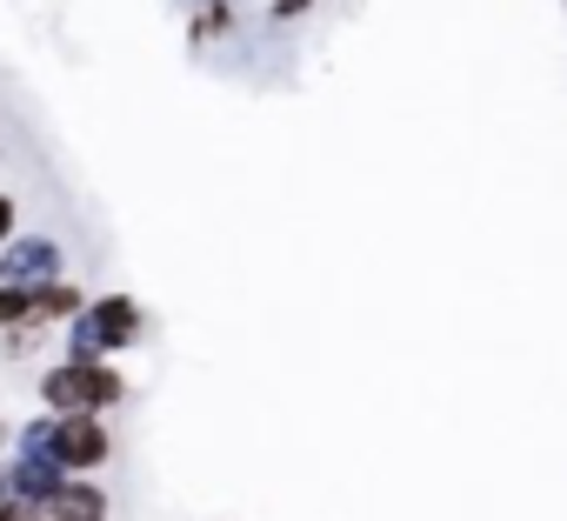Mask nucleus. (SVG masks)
Returning a JSON list of instances; mask_svg holds the SVG:
<instances>
[{"mask_svg": "<svg viewBox=\"0 0 567 521\" xmlns=\"http://www.w3.org/2000/svg\"><path fill=\"white\" fill-rule=\"evenodd\" d=\"M41 395H48L54 415H101V408L121 401V375H114L107 361H61V368L41 381Z\"/></svg>", "mask_w": 567, "mask_h": 521, "instance_id": "f257e3e1", "label": "nucleus"}, {"mask_svg": "<svg viewBox=\"0 0 567 521\" xmlns=\"http://www.w3.org/2000/svg\"><path fill=\"white\" fill-rule=\"evenodd\" d=\"M41 454L68 474H81V468H101L107 454H114V441H107V428H101V415H61L54 428H48V441H41Z\"/></svg>", "mask_w": 567, "mask_h": 521, "instance_id": "f03ea898", "label": "nucleus"}, {"mask_svg": "<svg viewBox=\"0 0 567 521\" xmlns=\"http://www.w3.org/2000/svg\"><path fill=\"white\" fill-rule=\"evenodd\" d=\"M34 315V288L28 282H0V328H21Z\"/></svg>", "mask_w": 567, "mask_h": 521, "instance_id": "7ed1b4c3", "label": "nucleus"}, {"mask_svg": "<svg viewBox=\"0 0 567 521\" xmlns=\"http://www.w3.org/2000/svg\"><path fill=\"white\" fill-rule=\"evenodd\" d=\"M81 308V288H68V282H41L34 288V321L41 315H74Z\"/></svg>", "mask_w": 567, "mask_h": 521, "instance_id": "20e7f679", "label": "nucleus"}, {"mask_svg": "<svg viewBox=\"0 0 567 521\" xmlns=\"http://www.w3.org/2000/svg\"><path fill=\"white\" fill-rule=\"evenodd\" d=\"M315 8V0H274V21H301Z\"/></svg>", "mask_w": 567, "mask_h": 521, "instance_id": "39448f33", "label": "nucleus"}, {"mask_svg": "<svg viewBox=\"0 0 567 521\" xmlns=\"http://www.w3.org/2000/svg\"><path fill=\"white\" fill-rule=\"evenodd\" d=\"M8 241H14V201L0 194V247H8Z\"/></svg>", "mask_w": 567, "mask_h": 521, "instance_id": "423d86ee", "label": "nucleus"}, {"mask_svg": "<svg viewBox=\"0 0 567 521\" xmlns=\"http://www.w3.org/2000/svg\"><path fill=\"white\" fill-rule=\"evenodd\" d=\"M8 521H48V514H41V508H28V501H14V508H8Z\"/></svg>", "mask_w": 567, "mask_h": 521, "instance_id": "0eeeda50", "label": "nucleus"}, {"mask_svg": "<svg viewBox=\"0 0 567 521\" xmlns=\"http://www.w3.org/2000/svg\"><path fill=\"white\" fill-rule=\"evenodd\" d=\"M8 508H14V488H8V474H0V521H8Z\"/></svg>", "mask_w": 567, "mask_h": 521, "instance_id": "6e6552de", "label": "nucleus"}, {"mask_svg": "<svg viewBox=\"0 0 567 521\" xmlns=\"http://www.w3.org/2000/svg\"><path fill=\"white\" fill-rule=\"evenodd\" d=\"M8 435H14V428H8V421H0V448H8Z\"/></svg>", "mask_w": 567, "mask_h": 521, "instance_id": "1a4fd4ad", "label": "nucleus"}]
</instances>
